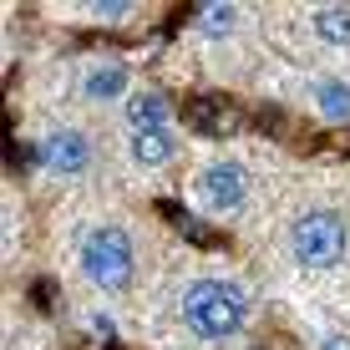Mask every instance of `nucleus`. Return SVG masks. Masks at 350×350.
Returning <instances> with one entry per match:
<instances>
[{
  "instance_id": "1",
  "label": "nucleus",
  "mask_w": 350,
  "mask_h": 350,
  "mask_svg": "<svg viewBox=\"0 0 350 350\" xmlns=\"http://www.w3.org/2000/svg\"><path fill=\"white\" fill-rule=\"evenodd\" d=\"M183 325L198 340H234L249 325V295L234 280H193L183 289Z\"/></svg>"
},
{
  "instance_id": "2",
  "label": "nucleus",
  "mask_w": 350,
  "mask_h": 350,
  "mask_svg": "<svg viewBox=\"0 0 350 350\" xmlns=\"http://www.w3.org/2000/svg\"><path fill=\"white\" fill-rule=\"evenodd\" d=\"M81 269L96 289H127L132 269H137V249H132V234L122 224H96L87 239H81Z\"/></svg>"
},
{
  "instance_id": "3",
  "label": "nucleus",
  "mask_w": 350,
  "mask_h": 350,
  "mask_svg": "<svg viewBox=\"0 0 350 350\" xmlns=\"http://www.w3.org/2000/svg\"><path fill=\"white\" fill-rule=\"evenodd\" d=\"M345 219L335 208H305L289 228V254L305 269H335L345 259Z\"/></svg>"
},
{
  "instance_id": "4",
  "label": "nucleus",
  "mask_w": 350,
  "mask_h": 350,
  "mask_svg": "<svg viewBox=\"0 0 350 350\" xmlns=\"http://www.w3.org/2000/svg\"><path fill=\"white\" fill-rule=\"evenodd\" d=\"M244 198H249V173H244V163H208L198 173V203L208 213H239L244 208Z\"/></svg>"
},
{
  "instance_id": "5",
  "label": "nucleus",
  "mask_w": 350,
  "mask_h": 350,
  "mask_svg": "<svg viewBox=\"0 0 350 350\" xmlns=\"http://www.w3.org/2000/svg\"><path fill=\"white\" fill-rule=\"evenodd\" d=\"M36 158H41L46 173L77 178V173H87V163H92V137L77 132V127H51V132H41V142H36Z\"/></svg>"
},
{
  "instance_id": "6",
  "label": "nucleus",
  "mask_w": 350,
  "mask_h": 350,
  "mask_svg": "<svg viewBox=\"0 0 350 350\" xmlns=\"http://www.w3.org/2000/svg\"><path fill=\"white\" fill-rule=\"evenodd\" d=\"M127 148H132V163L137 167H163V163H173L178 137H173V127H148V132H132Z\"/></svg>"
},
{
  "instance_id": "7",
  "label": "nucleus",
  "mask_w": 350,
  "mask_h": 350,
  "mask_svg": "<svg viewBox=\"0 0 350 350\" xmlns=\"http://www.w3.org/2000/svg\"><path fill=\"white\" fill-rule=\"evenodd\" d=\"M148 127H173V102H167L163 92H132L127 132H148Z\"/></svg>"
},
{
  "instance_id": "8",
  "label": "nucleus",
  "mask_w": 350,
  "mask_h": 350,
  "mask_svg": "<svg viewBox=\"0 0 350 350\" xmlns=\"http://www.w3.org/2000/svg\"><path fill=\"white\" fill-rule=\"evenodd\" d=\"M183 122L193 132H208V137H224L228 127H234V112H228L224 102H213V96H193L183 107Z\"/></svg>"
},
{
  "instance_id": "9",
  "label": "nucleus",
  "mask_w": 350,
  "mask_h": 350,
  "mask_svg": "<svg viewBox=\"0 0 350 350\" xmlns=\"http://www.w3.org/2000/svg\"><path fill=\"white\" fill-rule=\"evenodd\" d=\"M81 92H87L92 102H112V96L127 92V71L117 62H92L87 71H81Z\"/></svg>"
},
{
  "instance_id": "10",
  "label": "nucleus",
  "mask_w": 350,
  "mask_h": 350,
  "mask_svg": "<svg viewBox=\"0 0 350 350\" xmlns=\"http://www.w3.org/2000/svg\"><path fill=\"white\" fill-rule=\"evenodd\" d=\"M315 36L325 46H350V5H320L315 10Z\"/></svg>"
},
{
  "instance_id": "11",
  "label": "nucleus",
  "mask_w": 350,
  "mask_h": 350,
  "mask_svg": "<svg viewBox=\"0 0 350 350\" xmlns=\"http://www.w3.org/2000/svg\"><path fill=\"white\" fill-rule=\"evenodd\" d=\"M315 102L330 122H350V87L345 81H320L315 87Z\"/></svg>"
},
{
  "instance_id": "12",
  "label": "nucleus",
  "mask_w": 350,
  "mask_h": 350,
  "mask_svg": "<svg viewBox=\"0 0 350 350\" xmlns=\"http://www.w3.org/2000/svg\"><path fill=\"white\" fill-rule=\"evenodd\" d=\"M234 21H239V10H234V5H203V10H198V31H208V36L234 31Z\"/></svg>"
},
{
  "instance_id": "13",
  "label": "nucleus",
  "mask_w": 350,
  "mask_h": 350,
  "mask_svg": "<svg viewBox=\"0 0 350 350\" xmlns=\"http://www.w3.org/2000/svg\"><path fill=\"white\" fill-rule=\"evenodd\" d=\"M87 10H92L96 21H127V16H132L127 0H102V5H87Z\"/></svg>"
},
{
  "instance_id": "14",
  "label": "nucleus",
  "mask_w": 350,
  "mask_h": 350,
  "mask_svg": "<svg viewBox=\"0 0 350 350\" xmlns=\"http://www.w3.org/2000/svg\"><path fill=\"white\" fill-rule=\"evenodd\" d=\"M315 350H350V340H345V335H320Z\"/></svg>"
}]
</instances>
